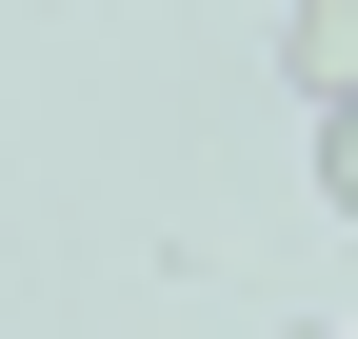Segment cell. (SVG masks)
Returning a JSON list of instances; mask_svg holds the SVG:
<instances>
[{"label":"cell","mask_w":358,"mask_h":339,"mask_svg":"<svg viewBox=\"0 0 358 339\" xmlns=\"http://www.w3.org/2000/svg\"><path fill=\"white\" fill-rule=\"evenodd\" d=\"M279 80H299V100H358V0H299V20H279Z\"/></svg>","instance_id":"cell-1"},{"label":"cell","mask_w":358,"mask_h":339,"mask_svg":"<svg viewBox=\"0 0 358 339\" xmlns=\"http://www.w3.org/2000/svg\"><path fill=\"white\" fill-rule=\"evenodd\" d=\"M319 200L358 220V100H319Z\"/></svg>","instance_id":"cell-2"}]
</instances>
